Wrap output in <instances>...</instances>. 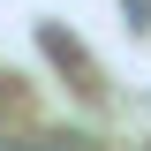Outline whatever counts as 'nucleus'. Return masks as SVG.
Segmentation results:
<instances>
[{
	"label": "nucleus",
	"instance_id": "f257e3e1",
	"mask_svg": "<svg viewBox=\"0 0 151 151\" xmlns=\"http://www.w3.org/2000/svg\"><path fill=\"white\" fill-rule=\"evenodd\" d=\"M0 136H8V129H0Z\"/></svg>",
	"mask_w": 151,
	"mask_h": 151
}]
</instances>
